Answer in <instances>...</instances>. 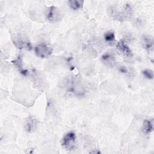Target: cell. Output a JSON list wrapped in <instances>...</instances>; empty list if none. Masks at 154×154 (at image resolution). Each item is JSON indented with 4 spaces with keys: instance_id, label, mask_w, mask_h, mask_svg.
<instances>
[{
    "instance_id": "6da1fadb",
    "label": "cell",
    "mask_w": 154,
    "mask_h": 154,
    "mask_svg": "<svg viewBox=\"0 0 154 154\" xmlns=\"http://www.w3.org/2000/svg\"><path fill=\"white\" fill-rule=\"evenodd\" d=\"M34 51L38 57L45 58L48 57L52 52V48L46 43L38 44L34 48Z\"/></svg>"
},
{
    "instance_id": "7a4b0ae2",
    "label": "cell",
    "mask_w": 154,
    "mask_h": 154,
    "mask_svg": "<svg viewBox=\"0 0 154 154\" xmlns=\"http://www.w3.org/2000/svg\"><path fill=\"white\" fill-rule=\"evenodd\" d=\"M76 143V135L73 132L67 133L62 138L61 144L67 150L74 149Z\"/></svg>"
},
{
    "instance_id": "3957f363",
    "label": "cell",
    "mask_w": 154,
    "mask_h": 154,
    "mask_svg": "<svg viewBox=\"0 0 154 154\" xmlns=\"http://www.w3.org/2000/svg\"><path fill=\"white\" fill-rule=\"evenodd\" d=\"M46 16L47 19L51 22L57 21L60 18V13L58 10L54 6L50 7L47 10Z\"/></svg>"
},
{
    "instance_id": "277c9868",
    "label": "cell",
    "mask_w": 154,
    "mask_h": 154,
    "mask_svg": "<svg viewBox=\"0 0 154 154\" xmlns=\"http://www.w3.org/2000/svg\"><path fill=\"white\" fill-rule=\"evenodd\" d=\"M37 125V120L35 117L33 116H29L28 117L24 124V128L26 132H33Z\"/></svg>"
},
{
    "instance_id": "5b68a950",
    "label": "cell",
    "mask_w": 154,
    "mask_h": 154,
    "mask_svg": "<svg viewBox=\"0 0 154 154\" xmlns=\"http://www.w3.org/2000/svg\"><path fill=\"white\" fill-rule=\"evenodd\" d=\"M116 47L118 50H119L122 54H123L125 55L131 57L132 56V52L129 48V46L127 45L126 42L123 40H122L119 41Z\"/></svg>"
},
{
    "instance_id": "8992f818",
    "label": "cell",
    "mask_w": 154,
    "mask_h": 154,
    "mask_svg": "<svg viewBox=\"0 0 154 154\" xmlns=\"http://www.w3.org/2000/svg\"><path fill=\"white\" fill-rule=\"evenodd\" d=\"M142 45L146 51L150 52L153 48V38L150 35H144L142 38Z\"/></svg>"
},
{
    "instance_id": "52a82bcc",
    "label": "cell",
    "mask_w": 154,
    "mask_h": 154,
    "mask_svg": "<svg viewBox=\"0 0 154 154\" xmlns=\"http://www.w3.org/2000/svg\"><path fill=\"white\" fill-rule=\"evenodd\" d=\"M102 61L107 66H112L116 62L114 55L110 52H106L101 57Z\"/></svg>"
},
{
    "instance_id": "ba28073f",
    "label": "cell",
    "mask_w": 154,
    "mask_h": 154,
    "mask_svg": "<svg viewBox=\"0 0 154 154\" xmlns=\"http://www.w3.org/2000/svg\"><path fill=\"white\" fill-rule=\"evenodd\" d=\"M153 125L152 120H145L142 126V131L145 134H149L153 131Z\"/></svg>"
},
{
    "instance_id": "9c48e42d",
    "label": "cell",
    "mask_w": 154,
    "mask_h": 154,
    "mask_svg": "<svg viewBox=\"0 0 154 154\" xmlns=\"http://www.w3.org/2000/svg\"><path fill=\"white\" fill-rule=\"evenodd\" d=\"M69 6L73 10H78L82 7L84 1L80 0H70L69 1Z\"/></svg>"
},
{
    "instance_id": "30bf717a",
    "label": "cell",
    "mask_w": 154,
    "mask_h": 154,
    "mask_svg": "<svg viewBox=\"0 0 154 154\" xmlns=\"http://www.w3.org/2000/svg\"><path fill=\"white\" fill-rule=\"evenodd\" d=\"M104 39L107 42H112L115 40V34L113 32L108 31L104 34Z\"/></svg>"
},
{
    "instance_id": "8fae6325",
    "label": "cell",
    "mask_w": 154,
    "mask_h": 154,
    "mask_svg": "<svg viewBox=\"0 0 154 154\" xmlns=\"http://www.w3.org/2000/svg\"><path fill=\"white\" fill-rule=\"evenodd\" d=\"M142 73L143 76L148 79H152L153 78V72L151 69H146L142 71Z\"/></svg>"
},
{
    "instance_id": "7c38bea8",
    "label": "cell",
    "mask_w": 154,
    "mask_h": 154,
    "mask_svg": "<svg viewBox=\"0 0 154 154\" xmlns=\"http://www.w3.org/2000/svg\"><path fill=\"white\" fill-rule=\"evenodd\" d=\"M119 70L120 72L123 73H127L128 72V69L125 66H120L119 67Z\"/></svg>"
}]
</instances>
